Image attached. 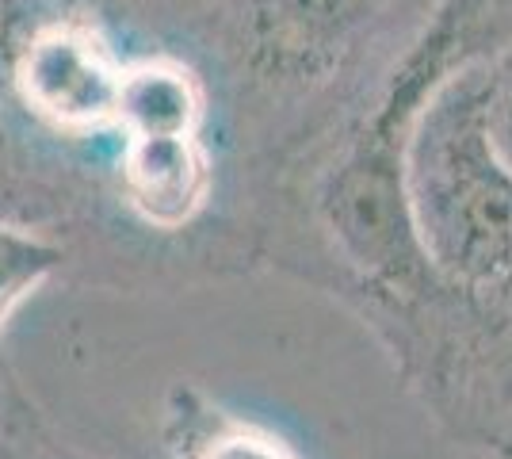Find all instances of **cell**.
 Wrapping results in <instances>:
<instances>
[{"instance_id":"cell-1","label":"cell","mask_w":512,"mask_h":459,"mask_svg":"<svg viewBox=\"0 0 512 459\" xmlns=\"http://www.w3.org/2000/svg\"><path fill=\"white\" fill-rule=\"evenodd\" d=\"M490 62L440 73L406 119L402 192L421 261L470 291L512 284V169L486 134Z\"/></svg>"},{"instance_id":"cell-2","label":"cell","mask_w":512,"mask_h":459,"mask_svg":"<svg viewBox=\"0 0 512 459\" xmlns=\"http://www.w3.org/2000/svg\"><path fill=\"white\" fill-rule=\"evenodd\" d=\"M390 8L394 0H222L214 46L260 92L302 96L356 66Z\"/></svg>"},{"instance_id":"cell-3","label":"cell","mask_w":512,"mask_h":459,"mask_svg":"<svg viewBox=\"0 0 512 459\" xmlns=\"http://www.w3.org/2000/svg\"><path fill=\"white\" fill-rule=\"evenodd\" d=\"M127 62L100 27L58 20L39 27L16 58L20 100L43 123L69 134L115 127V104Z\"/></svg>"},{"instance_id":"cell-4","label":"cell","mask_w":512,"mask_h":459,"mask_svg":"<svg viewBox=\"0 0 512 459\" xmlns=\"http://www.w3.org/2000/svg\"><path fill=\"white\" fill-rule=\"evenodd\" d=\"M119 192L150 230L192 226L214 192V161L203 138H123Z\"/></svg>"},{"instance_id":"cell-5","label":"cell","mask_w":512,"mask_h":459,"mask_svg":"<svg viewBox=\"0 0 512 459\" xmlns=\"http://www.w3.org/2000/svg\"><path fill=\"white\" fill-rule=\"evenodd\" d=\"M207 123V88L188 62L153 54L127 62L115 127L123 138H199Z\"/></svg>"},{"instance_id":"cell-6","label":"cell","mask_w":512,"mask_h":459,"mask_svg":"<svg viewBox=\"0 0 512 459\" xmlns=\"http://www.w3.org/2000/svg\"><path fill=\"white\" fill-rule=\"evenodd\" d=\"M62 261L65 249L58 241L20 226H0V329L23 299H31V291H39L62 268Z\"/></svg>"},{"instance_id":"cell-7","label":"cell","mask_w":512,"mask_h":459,"mask_svg":"<svg viewBox=\"0 0 512 459\" xmlns=\"http://www.w3.org/2000/svg\"><path fill=\"white\" fill-rule=\"evenodd\" d=\"M184 459H299L287 444L256 425L207 414L184 433Z\"/></svg>"},{"instance_id":"cell-8","label":"cell","mask_w":512,"mask_h":459,"mask_svg":"<svg viewBox=\"0 0 512 459\" xmlns=\"http://www.w3.org/2000/svg\"><path fill=\"white\" fill-rule=\"evenodd\" d=\"M486 134L493 153L512 169V50L505 58L490 62L486 77Z\"/></svg>"}]
</instances>
